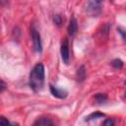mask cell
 <instances>
[{"mask_svg": "<svg viewBox=\"0 0 126 126\" xmlns=\"http://www.w3.org/2000/svg\"><path fill=\"white\" fill-rule=\"evenodd\" d=\"M0 124H1V126H18V124H12V123H11L8 119H6L4 116H1Z\"/></svg>", "mask_w": 126, "mask_h": 126, "instance_id": "cell-12", "label": "cell"}, {"mask_svg": "<svg viewBox=\"0 0 126 126\" xmlns=\"http://www.w3.org/2000/svg\"><path fill=\"white\" fill-rule=\"evenodd\" d=\"M118 32H120V34H121V36H122V38L124 39V41L126 42V32H124V31H122L121 29H118Z\"/></svg>", "mask_w": 126, "mask_h": 126, "instance_id": "cell-15", "label": "cell"}, {"mask_svg": "<svg viewBox=\"0 0 126 126\" xmlns=\"http://www.w3.org/2000/svg\"><path fill=\"white\" fill-rule=\"evenodd\" d=\"M101 4L102 2L101 1H91L88 3V12L94 16H96L100 13L101 11Z\"/></svg>", "mask_w": 126, "mask_h": 126, "instance_id": "cell-4", "label": "cell"}, {"mask_svg": "<svg viewBox=\"0 0 126 126\" xmlns=\"http://www.w3.org/2000/svg\"><path fill=\"white\" fill-rule=\"evenodd\" d=\"M54 23L57 25V26H60L62 24V18L60 15H55L54 16Z\"/></svg>", "mask_w": 126, "mask_h": 126, "instance_id": "cell-14", "label": "cell"}, {"mask_svg": "<svg viewBox=\"0 0 126 126\" xmlns=\"http://www.w3.org/2000/svg\"><path fill=\"white\" fill-rule=\"evenodd\" d=\"M32 126H54V124L52 120L47 117H39L34 121Z\"/></svg>", "mask_w": 126, "mask_h": 126, "instance_id": "cell-7", "label": "cell"}, {"mask_svg": "<svg viewBox=\"0 0 126 126\" xmlns=\"http://www.w3.org/2000/svg\"><path fill=\"white\" fill-rule=\"evenodd\" d=\"M5 88H6V85H5L4 81H3V80H1V93H3V92H4Z\"/></svg>", "mask_w": 126, "mask_h": 126, "instance_id": "cell-16", "label": "cell"}, {"mask_svg": "<svg viewBox=\"0 0 126 126\" xmlns=\"http://www.w3.org/2000/svg\"><path fill=\"white\" fill-rule=\"evenodd\" d=\"M77 78L78 81H84V79L86 78V69L85 66H81L78 71H77Z\"/></svg>", "mask_w": 126, "mask_h": 126, "instance_id": "cell-9", "label": "cell"}, {"mask_svg": "<svg viewBox=\"0 0 126 126\" xmlns=\"http://www.w3.org/2000/svg\"><path fill=\"white\" fill-rule=\"evenodd\" d=\"M77 30H78V23H77V20L74 18V17H72L71 19H70V22H69V25H68V29H67V31H68V34L69 35H74L76 32H77Z\"/></svg>", "mask_w": 126, "mask_h": 126, "instance_id": "cell-6", "label": "cell"}, {"mask_svg": "<svg viewBox=\"0 0 126 126\" xmlns=\"http://www.w3.org/2000/svg\"><path fill=\"white\" fill-rule=\"evenodd\" d=\"M107 100V96L105 94H96L94 95V101L97 104H102Z\"/></svg>", "mask_w": 126, "mask_h": 126, "instance_id": "cell-8", "label": "cell"}, {"mask_svg": "<svg viewBox=\"0 0 126 126\" xmlns=\"http://www.w3.org/2000/svg\"><path fill=\"white\" fill-rule=\"evenodd\" d=\"M61 58L65 64H69V59H70V53H69V41L67 38H64L62 43H61Z\"/></svg>", "mask_w": 126, "mask_h": 126, "instance_id": "cell-3", "label": "cell"}, {"mask_svg": "<svg viewBox=\"0 0 126 126\" xmlns=\"http://www.w3.org/2000/svg\"><path fill=\"white\" fill-rule=\"evenodd\" d=\"M102 126H115V123H114V120L111 119V118H107L104 120Z\"/></svg>", "mask_w": 126, "mask_h": 126, "instance_id": "cell-13", "label": "cell"}, {"mask_svg": "<svg viewBox=\"0 0 126 126\" xmlns=\"http://www.w3.org/2000/svg\"><path fill=\"white\" fill-rule=\"evenodd\" d=\"M44 84V67L41 63H37L30 73V86L34 92L42 89Z\"/></svg>", "mask_w": 126, "mask_h": 126, "instance_id": "cell-1", "label": "cell"}, {"mask_svg": "<svg viewBox=\"0 0 126 126\" xmlns=\"http://www.w3.org/2000/svg\"><path fill=\"white\" fill-rule=\"evenodd\" d=\"M49 89H50L51 94H52L55 97H57V98H61V99L66 98V96H67V94H68V93H67L66 90L59 89V88H57V87H55V86H53V85H50V86H49Z\"/></svg>", "mask_w": 126, "mask_h": 126, "instance_id": "cell-5", "label": "cell"}, {"mask_svg": "<svg viewBox=\"0 0 126 126\" xmlns=\"http://www.w3.org/2000/svg\"><path fill=\"white\" fill-rule=\"evenodd\" d=\"M125 97H126V92H125Z\"/></svg>", "mask_w": 126, "mask_h": 126, "instance_id": "cell-17", "label": "cell"}, {"mask_svg": "<svg viewBox=\"0 0 126 126\" xmlns=\"http://www.w3.org/2000/svg\"><path fill=\"white\" fill-rule=\"evenodd\" d=\"M111 65H112V67H114L115 69H121V68L123 67V62H122L120 59H114V60H112Z\"/></svg>", "mask_w": 126, "mask_h": 126, "instance_id": "cell-11", "label": "cell"}, {"mask_svg": "<svg viewBox=\"0 0 126 126\" xmlns=\"http://www.w3.org/2000/svg\"><path fill=\"white\" fill-rule=\"evenodd\" d=\"M31 34H32V38L33 41V46L36 52L40 53L42 51V45H41V39H40V35L38 33V32L32 27L31 30Z\"/></svg>", "mask_w": 126, "mask_h": 126, "instance_id": "cell-2", "label": "cell"}, {"mask_svg": "<svg viewBox=\"0 0 126 126\" xmlns=\"http://www.w3.org/2000/svg\"><path fill=\"white\" fill-rule=\"evenodd\" d=\"M103 116H104V114H103V113H101V112H94V113L90 114V115L86 118V120L96 119V118H100V117H103Z\"/></svg>", "mask_w": 126, "mask_h": 126, "instance_id": "cell-10", "label": "cell"}]
</instances>
